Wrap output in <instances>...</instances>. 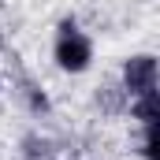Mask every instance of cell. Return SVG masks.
<instances>
[{"label": "cell", "mask_w": 160, "mask_h": 160, "mask_svg": "<svg viewBox=\"0 0 160 160\" xmlns=\"http://www.w3.org/2000/svg\"><path fill=\"white\" fill-rule=\"evenodd\" d=\"M97 60V45L93 38L82 30L78 19H60L56 22V34H52V63L63 71V75H86Z\"/></svg>", "instance_id": "cell-1"}, {"label": "cell", "mask_w": 160, "mask_h": 160, "mask_svg": "<svg viewBox=\"0 0 160 160\" xmlns=\"http://www.w3.org/2000/svg\"><path fill=\"white\" fill-rule=\"evenodd\" d=\"M160 67L153 52H130L119 67V89L127 101L134 97H149V93H160Z\"/></svg>", "instance_id": "cell-2"}, {"label": "cell", "mask_w": 160, "mask_h": 160, "mask_svg": "<svg viewBox=\"0 0 160 160\" xmlns=\"http://www.w3.org/2000/svg\"><path fill=\"white\" fill-rule=\"evenodd\" d=\"M127 104H130V116L138 119V127H160V93L134 97V101H127Z\"/></svg>", "instance_id": "cell-3"}, {"label": "cell", "mask_w": 160, "mask_h": 160, "mask_svg": "<svg viewBox=\"0 0 160 160\" xmlns=\"http://www.w3.org/2000/svg\"><path fill=\"white\" fill-rule=\"evenodd\" d=\"M22 97H26V104H30V112H48V97H45V93H41L38 86H30V82H26V89H22Z\"/></svg>", "instance_id": "cell-4"}, {"label": "cell", "mask_w": 160, "mask_h": 160, "mask_svg": "<svg viewBox=\"0 0 160 160\" xmlns=\"http://www.w3.org/2000/svg\"><path fill=\"white\" fill-rule=\"evenodd\" d=\"M0 89H4V86H0Z\"/></svg>", "instance_id": "cell-5"}]
</instances>
